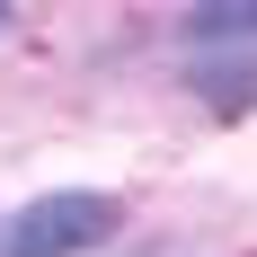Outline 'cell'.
<instances>
[{
    "instance_id": "6da1fadb",
    "label": "cell",
    "mask_w": 257,
    "mask_h": 257,
    "mask_svg": "<svg viewBox=\"0 0 257 257\" xmlns=\"http://www.w3.org/2000/svg\"><path fill=\"white\" fill-rule=\"evenodd\" d=\"M186 45V89L213 115H248L257 106V0H204L178 18Z\"/></svg>"
},
{
    "instance_id": "7a4b0ae2",
    "label": "cell",
    "mask_w": 257,
    "mask_h": 257,
    "mask_svg": "<svg viewBox=\"0 0 257 257\" xmlns=\"http://www.w3.org/2000/svg\"><path fill=\"white\" fill-rule=\"evenodd\" d=\"M124 231V204L106 186H53L36 204L0 213V257H80V248H106Z\"/></svg>"
},
{
    "instance_id": "3957f363",
    "label": "cell",
    "mask_w": 257,
    "mask_h": 257,
    "mask_svg": "<svg viewBox=\"0 0 257 257\" xmlns=\"http://www.w3.org/2000/svg\"><path fill=\"white\" fill-rule=\"evenodd\" d=\"M0 27H9V18H0Z\"/></svg>"
}]
</instances>
